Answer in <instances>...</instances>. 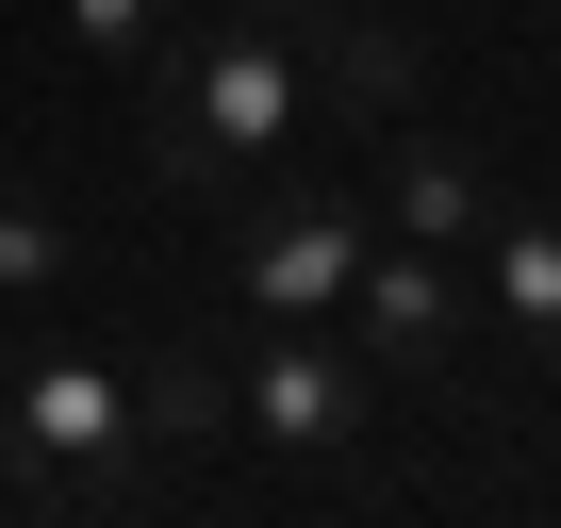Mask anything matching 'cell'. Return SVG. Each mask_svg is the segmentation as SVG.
<instances>
[{
    "mask_svg": "<svg viewBox=\"0 0 561 528\" xmlns=\"http://www.w3.org/2000/svg\"><path fill=\"white\" fill-rule=\"evenodd\" d=\"M298 133H314V83H298V34L280 18H215V34L149 50V182L165 198L264 182Z\"/></svg>",
    "mask_w": 561,
    "mask_h": 528,
    "instance_id": "cell-1",
    "label": "cell"
},
{
    "mask_svg": "<svg viewBox=\"0 0 561 528\" xmlns=\"http://www.w3.org/2000/svg\"><path fill=\"white\" fill-rule=\"evenodd\" d=\"M0 446H18V495H133V380L83 347H34L0 380Z\"/></svg>",
    "mask_w": 561,
    "mask_h": 528,
    "instance_id": "cell-2",
    "label": "cell"
},
{
    "mask_svg": "<svg viewBox=\"0 0 561 528\" xmlns=\"http://www.w3.org/2000/svg\"><path fill=\"white\" fill-rule=\"evenodd\" d=\"M364 198H331V182H280V198H248L231 231H215V282H231V314L248 331H298V314H347V264H364Z\"/></svg>",
    "mask_w": 561,
    "mask_h": 528,
    "instance_id": "cell-3",
    "label": "cell"
},
{
    "mask_svg": "<svg viewBox=\"0 0 561 528\" xmlns=\"http://www.w3.org/2000/svg\"><path fill=\"white\" fill-rule=\"evenodd\" d=\"M462 314H479L462 248L364 231V264H347V347H364V380H380V397H430V380L462 364Z\"/></svg>",
    "mask_w": 561,
    "mask_h": 528,
    "instance_id": "cell-4",
    "label": "cell"
},
{
    "mask_svg": "<svg viewBox=\"0 0 561 528\" xmlns=\"http://www.w3.org/2000/svg\"><path fill=\"white\" fill-rule=\"evenodd\" d=\"M231 413L264 446H347L380 413V380H364V347H331V314H298V331H248L231 347Z\"/></svg>",
    "mask_w": 561,
    "mask_h": 528,
    "instance_id": "cell-5",
    "label": "cell"
},
{
    "mask_svg": "<svg viewBox=\"0 0 561 528\" xmlns=\"http://www.w3.org/2000/svg\"><path fill=\"white\" fill-rule=\"evenodd\" d=\"M462 282L495 298V331L561 380V198H495L479 215V248H462Z\"/></svg>",
    "mask_w": 561,
    "mask_h": 528,
    "instance_id": "cell-6",
    "label": "cell"
},
{
    "mask_svg": "<svg viewBox=\"0 0 561 528\" xmlns=\"http://www.w3.org/2000/svg\"><path fill=\"white\" fill-rule=\"evenodd\" d=\"M280 34H298V83L331 100V116H413V34L397 18H364V0H347V18H331V0H298V18H280Z\"/></svg>",
    "mask_w": 561,
    "mask_h": 528,
    "instance_id": "cell-7",
    "label": "cell"
},
{
    "mask_svg": "<svg viewBox=\"0 0 561 528\" xmlns=\"http://www.w3.org/2000/svg\"><path fill=\"white\" fill-rule=\"evenodd\" d=\"M479 215H495V182H479L446 133L380 116V231H413V248H479Z\"/></svg>",
    "mask_w": 561,
    "mask_h": 528,
    "instance_id": "cell-8",
    "label": "cell"
},
{
    "mask_svg": "<svg viewBox=\"0 0 561 528\" xmlns=\"http://www.w3.org/2000/svg\"><path fill=\"white\" fill-rule=\"evenodd\" d=\"M231 429V364L215 347H149L133 364V446H215Z\"/></svg>",
    "mask_w": 561,
    "mask_h": 528,
    "instance_id": "cell-9",
    "label": "cell"
},
{
    "mask_svg": "<svg viewBox=\"0 0 561 528\" xmlns=\"http://www.w3.org/2000/svg\"><path fill=\"white\" fill-rule=\"evenodd\" d=\"M67 282H83V215H67L50 182H0V298L34 314V298H67Z\"/></svg>",
    "mask_w": 561,
    "mask_h": 528,
    "instance_id": "cell-10",
    "label": "cell"
},
{
    "mask_svg": "<svg viewBox=\"0 0 561 528\" xmlns=\"http://www.w3.org/2000/svg\"><path fill=\"white\" fill-rule=\"evenodd\" d=\"M67 34H83L100 67H149V50H165V0H67Z\"/></svg>",
    "mask_w": 561,
    "mask_h": 528,
    "instance_id": "cell-11",
    "label": "cell"
},
{
    "mask_svg": "<svg viewBox=\"0 0 561 528\" xmlns=\"http://www.w3.org/2000/svg\"><path fill=\"white\" fill-rule=\"evenodd\" d=\"M198 18H298V0H198Z\"/></svg>",
    "mask_w": 561,
    "mask_h": 528,
    "instance_id": "cell-12",
    "label": "cell"
},
{
    "mask_svg": "<svg viewBox=\"0 0 561 528\" xmlns=\"http://www.w3.org/2000/svg\"><path fill=\"white\" fill-rule=\"evenodd\" d=\"M545 18H561V0H545Z\"/></svg>",
    "mask_w": 561,
    "mask_h": 528,
    "instance_id": "cell-13",
    "label": "cell"
}]
</instances>
